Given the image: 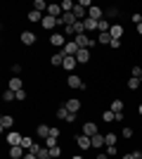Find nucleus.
<instances>
[{
  "label": "nucleus",
  "instance_id": "1",
  "mask_svg": "<svg viewBox=\"0 0 142 159\" xmlns=\"http://www.w3.org/2000/svg\"><path fill=\"white\" fill-rule=\"evenodd\" d=\"M67 86L71 88V90H85V88H88V83H85L78 74H69V76H67Z\"/></svg>",
  "mask_w": 142,
  "mask_h": 159
},
{
  "label": "nucleus",
  "instance_id": "2",
  "mask_svg": "<svg viewBox=\"0 0 142 159\" xmlns=\"http://www.w3.org/2000/svg\"><path fill=\"white\" fill-rule=\"evenodd\" d=\"M74 143H76V147H78L81 152L93 150V138H90V135H85V133H78V135L74 138Z\"/></svg>",
  "mask_w": 142,
  "mask_h": 159
},
{
  "label": "nucleus",
  "instance_id": "3",
  "mask_svg": "<svg viewBox=\"0 0 142 159\" xmlns=\"http://www.w3.org/2000/svg\"><path fill=\"white\" fill-rule=\"evenodd\" d=\"M19 40H21V45H24V48H33L36 43H38V36H36V31H21Z\"/></svg>",
  "mask_w": 142,
  "mask_h": 159
},
{
  "label": "nucleus",
  "instance_id": "4",
  "mask_svg": "<svg viewBox=\"0 0 142 159\" xmlns=\"http://www.w3.org/2000/svg\"><path fill=\"white\" fill-rule=\"evenodd\" d=\"M21 140H24V135H21L19 131H7V133H5V145H7V147L21 145Z\"/></svg>",
  "mask_w": 142,
  "mask_h": 159
},
{
  "label": "nucleus",
  "instance_id": "5",
  "mask_svg": "<svg viewBox=\"0 0 142 159\" xmlns=\"http://www.w3.org/2000/svg\"><path fill=\"white\" fill-rule=\"evenodd\" d=\"M67 36H64V33H62V31H57V33H50V45H54V48H59V50H62V48H64V45H67Z\"/></svg>",
  "mask_w": 142,
  "mask_h": 159
},
{
  "label": "nucleus",
  "instance_id": "6",
  "mask_svg": "<svg viewBox=\"0 0 142 159\" xmlns=\"http://www.w3.org/2000/svg\"><path fill=\"white\" fill-rule=\"evenodd\" d=\"M78 50H81V48L76 45V40H67V45L62 48L59 52L64 55V57H76V52H78Z\"/></svg>",
  "mask_w": 142,
  "mask_h": 159
},
{
  "label": "nucleus",
  "instance_id": "7",
  "mask_svg": "<svg viewBox=\"0 0 142 159\" xmlns=\"http://www.w3.org/2000/svg\"><path fill=\"white\" fill-rule=\"evenodd\" d=\"M64 107H67L71 114H78L83 109V105H81V100L78 98H69V100H64Z\"/></svg>",
  "mask_w": 142,
  "mask_h": 159
},
{
  "label": "nucleus",
  "instance_id": "8",
  "mask_svg": "<svg viewBox=\"0 0 142 159\" xmlns=\"http://www.w3.org/2000/svg\"><path fill=\"white\" fill-rule=\"evenodd\" d=\"M81 133H85V135H90V138H93V135H97V133H100V126H97L95 121H83Z\"/></svg>",
  "mask_w": 142,
  "mask_h": 159
},
{
  "label": "nucleus",
  "instance_id": "9",
  "mask_svg": "<svg viewBox=\"0 0 142 159\" xmlns=\"http://www.w3.org/2000/svg\"><path fill=\"white\" fill-rule=\"evenodd\" d=\"M90 60H93V50H85V48H81V50L76 52V62H78V64H88Z\"/></svg>",
  "mask_w": 142,
  "mask_h": 159
},
{
  "label": "nucleus",
  "instance_id": "10",
  "mask_svg": "<svg viewBox=\"0 0 142 159\" xmlns=\"http://www.w3.org/2000/svg\"><path fill=\"white\" fill-rule=\"evenodd\" d=\"M41 26H43V31H52L54 26H59V19H54V17L45 14V17H43V21H41Z\"/></svg>",
  "mask_w": 142,
  "mask_h": 159
},
{
  "label": "nucleus",
  "instance_id": "11",
  "mask_svg": "<svg viewBox=\"0 0 142 159\" xmlns=\"http://www.w3.org/2000/svg\"><path fill=\"white\" fill-rule=\"evenodd\" d=\"M12 126H14V116H12V114H2V116H0V131L5 133V131H10Z\"/></svg>",
  "mask_w": 142,
  "mask_h": 159
},
{
  "label": "nucleus",
  "instance_id": "12",
  "mask_svg": "<svg viewBox=\"0 0 142 159\" xmlns=\"http://www.w3.org/2000/svg\"><path fill=\"white\" fill-rule=\"evenodd\" d=\"M7 88L14 90V93H17V90H24V79H21V76H12V79L7 81Z\"/></svg>",
  "mask_w": 142,
  "mask_h": 159
},
{
  "label": "nucleus",
  "instance_id": "13",
  "mask_svg": "<svg viewBox=\"0 0 142 159\" xmlns=\"http://www.w3.org/2000/svg\"><path fill=\"white\" fill-rule=\"evenodd\" d=\"M88 17H90V19H95V21H102V19H104V7L93 5V7L88 10Z\"/></svg>",
  "mask_w": 142,
  "mask_h": 159
},
{
  "label": "nucleus",
  "instance_id": "14",
  "mask_svg": "<svg viewBox=\"0 0 142 159\" xmlns=\"http://www.w3.org/2000/svg\"><path fill=\"white\" fill-rule=\"evenodd\" d=\"M24 154H26V150L21 145H17V147H7V157L10 159H24Z\"/></svg>",
  "mask_w": 142,
  "mask_h": 159
},
{
  "label": "nucleus",
  "instance_id": "15",
  "mask_svg": "<svg viewBox=\"0 0 142 159\" xmlns=\"http://www.w3.org/2000/svg\"><path fill=\"white\" fill-rule=\"evenodd\" d=\"M43 17H45V14H43V12H38V10H33V7H31V10L26 12V21H31V24H41V21H43Z\"/></svg>",
  "mask_w": 142,
  "mask_h": 159
},
{
  "label": "nucleus",
  "instance_id": "16",
  "mask_svg": "<svg viewBox=\"0 0 142 159\" xmlns=\"http://www.w3.org/2000/svg\"><path fill=\"white\" fill-rule=\"evenodd\" d=\"M47 14H50V17H54V19H62V5L59 2H50V7H47Z\"/></svg>",
  "mask_w": 142,
  "mask_h": 159
},
{
  "label": "nucleus",
  "instance_id": "17",
  "mask_svg": "<svg viewBox=\"0 0 142 159\" xmlns=\"http://www.w3.org/2000/svg\"><path fill=\"white\" fill-rule=\"evenodd\" d=\"M109 33H111V38H116V40H121L123 38V33H126V29L116 21V24H111V29H109Z\"/></svg>",
  "mask_w": 142,
  "mask_h": 159
},
{
  "label": "nucleus",
  "instance_id": "18",
  "mask_svg": "<svg viewBox=\"0 0 142 159\" xmlns=\"http://www.w3.org/2000/svg\"><path fill=\"white\" fill-rule=\"evenodd\" d=\"M76 66H81V64H78V62H76V57H64V66H62L64 71L74 74V69H76Z\"/></svg>",
  "mask_w": 142,
  "mask_h": 159
},
{
  "label": "nucleus",
  "instance_id": "19",
  "mask_svg": "<svg viewBox=\"0 0 142 159\" xmlns=\"http://www.w3.org/2000/svg\"><path fill=\"white\" fill-rule=\"evenodd\" d=\"M83 26H85V33L90 36L93 31H100V21H95V19H90V17H88V19L83 21Z\"/></svg>",
  "mask_w": 142,
  "mask_h": 159
},
{
  "label": "nucleus",
  "instance_id": "20",
  "mask_svg": "<svg viewBox=\"0 0 142 159\" xmlns=\"http://www.w3.org/2000/svg\"><path fill=\"white\" fill-rule=\"evenodd\" d=\"M50 128H52V126H47L45 121H43V124H38V126H36V135H38V138H43V140H45L47 135H50Z\"/></svg>",
  "mask_w": 142,
  "mask_h": 159
},
{
  "label": "nucleus",
  "instance_id": "21",
  "mask_svg": "<svg viewBox=\"0 0 142 159\" xmlns=\"http://www.w3.org/2000/svg\"><path fill=\"white\" fill-rule=\"evenodd\" d=\"M102 147H107V140H104V135H102V133L93 135V150H102Z\"/></svg>",
  "mask_w": 142,
  "mask_h": 159
},
{
  "label": "nucleus",
  "instance_id": "22",
  "mask_svg": "<svg viewBox=\"0 0 142 159\" xmlns=\"http://www.w3.org/2000/svg\"><path fill=\"white\" fill-rule=\"evenodd\" d=\"M50 66H54V69L64 66V55H62V52H54L52 57H50Z\"/></svg>",
  "mask_w": 142,
  "mask_h": 159
},
{
  "label": "nucleus",
  "instance_id": "23",
  "mask_svg": "<svg viewBox=\"0 0 142 159\" xmlns=\"http://www.w3.org/2000/svg\"><path fill=\"white\" fill-rule=\"evenodd\" d=\"M54 116H57L59 121H67L69 116H71V112H69L67 107H64V102H62V107H57V112H54Z\"/></svg>",
  "mask_w": 142,
  "mask_h": 159
},
{
  "label": "nucleus",
  "instance_id": "24",
  "mask_svg": "<svg viewBox=\"0 0 142 159\" xmlns=\"http://www.w3.org/2000/svg\"><path fill=\"white\" fill-rule=\"evenodd\" d=\"M104 17H107V19H118V17H121V7H107V10H104Z\"/></svg>",
  "mask_w": 142,
  "mask_h": 159
},
{
  "label": "nucleus",
  "instance_id": "25",
  "mask_svg": "<svg viewBox=\"0 0 142 159\" xmlns=\"http://www.w3.org/2000/svg\"><path fill=\"white\" fill-rule=\"evenodd\" d=\"M126 86H128V90H133V93H135V90H140L142 81H140V79H133V76H130V79L126 81Z\"/></svg>",
  "mask_w": 142,
  "mask_h": 159
},
{
  "label": "nucleus",
  "instance_id": "26",
  "mask_svg": "<svg viewBox=\"0 0 142 159\" xmlns=\"http://www.w3.org/2000/svg\"><path fill=\"white\" fill-rule=\"evenodd\" d=\"M100 116H102V121H104V124H116V114L111 112V109H107V112H102Z\"/></svg>",
  "mask_w": 142,
  "mask_h": 159
},
{
  "label": "nucleus",
  "instance_id": "27",
  "mask_svg": "<svg viewBox=\"0 0 142 159\" xmlns=\"http://www.w3.org/2000/svg\"><path fill=\"white\" fill-rule=\"evenodd\" d=\"M47 7H50V2H45V0H33V10H38V12L47 14Z\"/></svg>",
  "mask_w": 142,
  "mask_h": 159
},
{
  "label": "nucleus",
  "instance_id": "28",
  "mask_svg": "<svg viewBox=\"0 0 142 159\" xmlns=\"http://www.w3.org/2000/svg\"><path fill=\"white\" fill-rule=\"evenodd\" d=\"M123 107H126L123 100H111V107H109V109H111L114 114H118V112H123Z\"/></svg>",
  "mask_w": 142,
  "mask_h": 159
},
{
  "label": "nucleus",
  "instance_id": "29",
  "mask_svg": "<svg viewBox=\"0 0 142 159\" xmlns=\"http://www.w3.org/2000/svg\"><path fill=\"white\" fill-rule=\"evenodd\" d=\"M2 100H5V102H17V93L10 90V88H5V90H2Z\"/></svg>",
  "mask_w": 142,
  "mask_h": 159
},
{
  "label": "nucleus",
  "instance_id": "30",
  "mask_svg": "<svg viewBox=\"0 0 142 159\" xmlns=\"http://www.w3.org/2000/svg\"><path fill=\"white\" fill-rule=\"evenodd\" d=\"M59 5H62V12L67 14V12H74V7H76V2H74V0H62Z\"/></svg>",
  "mask_w": 142,
  "mask_h": 159
},
{
  "label": "nucleus",
  "instance_id": "31",
  "mask_svg": "<svg viewBox=\"0 0 142 159\" xmlns=\"http://www.w3.org/2000/svg\"><path fill=\"white\" fill-rule=\"evenodd\" d=\"M111 33H100V38H97V45H111Z\"/></svg>",
  "mask_w": 142,
  "mask_h": 159
},
{
  "label": "nucleus",
  "instance_id": "32",
  "mask_svg": "<svg viewBox=\"0 0 142 159\" xmlns=\"http://www.w3.org/2000/svg\"><path fill=\"white\" fill-rule=\"evenodd\" d=\"M130 76L142 81V66H140V64H133V66H130Z\"/></svg>",
  "mask_w": 142,
  "mask_h": 159
},
{
  "label": "nucleus",
  "instance_id": "33",
  "mask_svg": "<svg viewBox=\"0 0 142 159\" xmlns=\"http://www.w3.org/2000/svg\"><path fill=\"white\" fill-rule=\"evenodd\" d=\"M104 140H107V145H118V135L116 133H104Z\"/></svg>",
  "mask_w": 142,
  "mask_h": 159
},
{
  "label": "nucleus",
  "instance_id": "34",
  "mask_svg": "<svg viewBox=\"0 0 142 159\" xmlns=\"http://www.w3.org/2000/svg\"><path fill=\"white\" fill-rule=\"evenodd\" d=\"M33 143H36L33 138H28V135H24V140H21V147H24V150H26V152H28V150L33 147Z\"/></svg>",
  "mask_w": 142,
  "mask_h": 159
},
{
  "label": "nucleus",
  "instance_id": "35",
  "mask_svg": "<svg viewBox=\"0 0 142 159\" xmlns=\"http://www.w3.org/2000/svg\"><path fill=\"white\" fill-rule=\"evenodd\" d=\"M10 71H12V76H21V71H24V64H10Z\"/></svg>",
  "mask_w": 142,
  "mask_h": 159
},
{
  "label": "nucleus",
  "instance_id": "36",
  "mask_svg": "<svg viewBox=\"0 0 142 159\" xmlns=\"http://www.w3.org/2000/svg\"><path fill=\"white\" fill-rule=\"evenodd\" d=\"M62 152H64V147H62V145H57V147H50V154H52L54 159H59V157H62Z\"/></svg>",
  "mask_w": 142,
  "mask_h": 159
},
{
  "label": "nucleus",
  "instance_id": "37",
  "mask_svg": "<svg viewBox=\"0 0 142 159\" xmlns=\"http://www.w3.org/2000/svg\"><path fill=\"white\" fill-rule=\"evenodd\" d=\"M107 154H109L111 159H114L116 154H118V145H107Z\"/></svg>",
  "mask_w": 142,
  "mask_h": 159
},
{
  "label": "nucleus",
  "instance_id": "38",
  "mask_svg": "<svg viewBox=\"0 0 142 159\" xmlns=\"http://www.w3.org/2000/svg\"><path fill=\"white\" fill-rule=\"evenodd\" d=\"M130 19H133L135 26H137V24H142V12H133V14H130Z\"/></svg>",
  "mask_w": 142,
  "mask_h": 159
},
{
  "label": "nucleus",
  "instance_id": "39",
  "mask_svg": "<svg viewBox=\"0 0 142 159\" xmlns=\"http://www.w3.org/2000/svg\"><path fill=\"white\" fill-rule=\"evenodd\" d=\"M59 128H57V126H52V128H50V135H47V138H59Z\"/></svg>",
  "mask_w": 142,
  "mask_h": 159
},
{
  "label": "nucleus",
  "instance_id": "40",
  "mask_svg": "<svg viewBox=\"0 0 142 159\" xmlns=\"http://www.w3.org/2000/svg\"><path fill=\"white\" fill-rule=\"evenodd\" d=\"M121 135H123V138H133V128H130V126H126V128L121 131Z\"/></svg>",
  "mask_w": 142,
  "mask_h": 159
},
{
  "label": "nucleus",
  "instance_id": "41",
  "mask_svg": "<svg viewBox=\"0 0 142 159\" xmlns=\"http://www.w3.org/2000/svg\"><path fill=\"white\" fill-rule=\"evenodd\" d=\"M26 100V90H17V102H24Z\"/></svg>",
  "mask_w": 142,
  "mask_h": 159
},
{
  "label": "nucleus",
  "instance_id": "42",
  "mask_svg": "<svg viewBox=\"0 0 142 159\" xmlns=\"http://www.w3.org/2000/svg\"><path fill=\"white\" fill-rule=\"evenodd\" d=\"M121 45H123L121 40H116V38H114V40H111V45H109V48H111V50H118V48H121Z\"/></svg>",
  "mask_w": 142,
  "mask_h": 159
},
{
  "label": "nucleus",
  "instance_id": "43",
  "mask_svg": "<svg viewBox=\"0 0 142 159\" xmlns=\"http://www.w3.org/2000/svg\"><path fill=\"white\" fill-rule=\"evenodd\" d=\"M133 159H142V150H133Z\"/></svg>",
  "mask_w": 142,
  "mask_h": 159
},
{
  "label": "nucleus",
  "instance_id": "44",
  "mask_svg": "<svg viewBox=\"0 0 142 159\" xmlns=\"http://www.w3.org/2000/svg\"><path fill=\"white\" fill-rule=\"evenodd\" d=\"M24 159H38V154H33V152H26V154H24Z\"/></svg>",
  "mask_w": 142,
  "mask_h": 159
},
{
  "label": "nucleus",
  "instance_id": "45",
  "mask_svg": "<svg viewBox=\"0 0 142 159\" xmlns=\"http://www.w3.org/2000/svg\"><path fill=\"white\" fill-rule=\"evenodd\" d=\"M95 159H111V157H109L107 152H100V154H97V157H95Z\"/></svg>",
  "mask_w": 142,
  "mask_h": 159
},
{
  "label": "nucleus",
  "instance_id": "46",
  "mask_svg": "<svg viewBox=\"0 0 142 159\" xmlns=\"http://www.w3.org/2000/svg\"><path fill=\"white\" fill-rule=\"evenodd\" d=\"M135 31H137V36H142V24H137V26H135Z\"/></svg>",
  "mask_w": 142,
  "mask_h": 159
},
{
  "label": "nucleus",
  "instance_id": "47",
  "mask_svg": "<svg viewBox=\"0 0 142 159\" xmlns=\"http://www.w3.org/2000/svg\"><path fill=\"white\" fill-rule=\"evenodd\" d=\"M121 159H133V152H126V154H123Z\"/></svg>",
  "mask_w": 142,
  "mask_h": 159
},
{
  "label": "nucleus",
  "instance_id": "48",
  "mask_svg": "<svg viewBox=\"0 0 142 159\" xmlns=\"http://www.w3.org/2000/svg\"><path fill=\"white\" fill-rule=\"evenodd\" d=\"M69 159H85L83 154H74V157H69Z\"/></svg>",
  "mask_w": 142,
  "mask_h": 159
},
{
  "label": "nucleus",
  "instance_id": "49",
  "mask_svg": "<svg viewBox=\"0 0 142 159\" xmlns=\"http://www.w3.org/2000/svg\"><path fill=\"white\" fill-rule=\"evenodd\" d=\"M137 114H140V116H142V102H140V105H137Z\"/></svg>",
  "mask_w": 142,
  "mask_h": 159
},
{
  "label": "nucleus",
  "instance_id": "50",
  "mask_svg": "<svg viewBox=\"0 0 142 159\" xmlns=\"http://www.w3.org/2000/svg\"><path fill=\"white\" fill-rule=\"evenodd\" d=\"M140 133H142V124H140Z\"/></svg>",
  "mask_w": 142,
  "mask_h": 159
}]
</instances>
